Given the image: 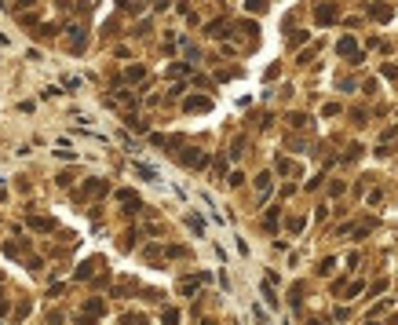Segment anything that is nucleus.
I'll return each mask as SVG.
<instances>
[{"label":"nucleus","instance_id":"nucleus-6","mask_svg":"<svg viewBox=\"0 0 398 325\" xmlns=\"http://www.w3.org/2000/svg\"><path fill=\"white\" fill-rule=\"evenodd\" d=\"M249 8H252V11H263V8H267V0H249Z\"/></svg>","mask_w":398,"mask_h":325},{"label":"nucleus","instance_id":"nucleus-7","mask_svg":"<svg viewBox=\"0 0 398 325\" xmlns=\"http://www.w3.org/2000/svg\"><path fill=\"white\" fill-rule=\"evenodd\" d=\"M369 325H373V321H369Z\"/></svg>","mask_w":398,"mask_h":325},{"label":"nucleus","instance_id":"nucleus-4","mask_svg":"<svg viewBox=\"0 0 398 325\" xmlns=\"http://www.w3.org/2000/svg\"><path fill=\"white\" fill-rule=\"evenodd\" d=\"M176 321H179V314H176V311H164V325H176Z\"/></svg>","mask_w":398,"mask_h":325},{"label":"nucleus","instance_id":"nucleus-3","mask_svg":"<svg viewBox=\"0 0 398 325\" xmlns=\"http://www.w3.org/2000/svg\"><path fill=\"white\" fill-rule=\"evenodd\" d=\"M256 187H259V190H270V176H267V172L256 176Z\"/></svg>","mask_w":398,"mask_h":325},{"label":"nucleus","instance_id":"nucleus-5","mask_svg":"<svg viewBox=\"0 0 398 325\" xmlns=\"http://www.w3.org/2000/svg\"><path fill=\"white\" fill-rule=\"evenodd\" d=\"M125 325H143V314H128V318H125Z\"/></svg>","mask_w":398,"mask_h":325},{"label":"nucleus","instance_id":"nucleus-1","mask_svg":"<svg viewBox=\"0 0 398 325\" xmlns=\"http://www.w3.org/2000/svg\"><path fill=\"white\" fill-rule=\"evenodd\" d=\"M336 15H340V11H336L332 4H321V8H318V22H321V26H329V22L336 19Z\"/></svg>","mask_w":398,"mask_h":325},{"label":"nucleus","instance_id":"nucleus-2","mask_svg":"<svg viewBox=\"0 0 398 325\" xmlns=\"http://www.w3.org/2000/svg\"><path fill=\"white\" fill-rule=\"evenodd\" d=\"M336 51H340V55H351V59H355V40H351V37H344L340 44H336Z\"/></svg>","mask_w":398,"mask_h":325}]
</instances>
